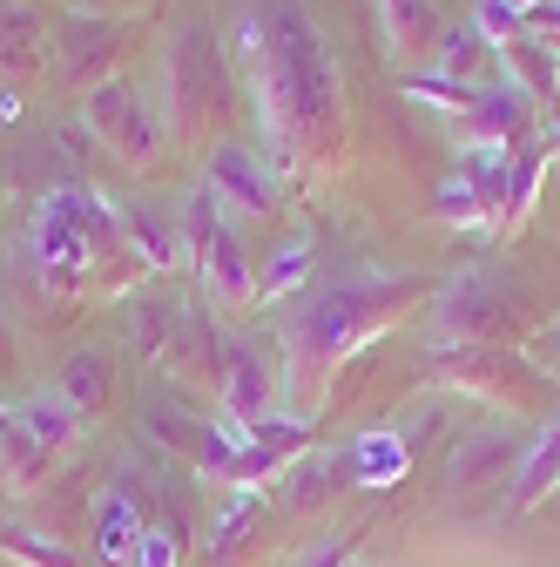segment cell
Instances as JSON below:
<instances>
[{"label": "cell", "mask_w": 560, "mask_h": 567, "mask_svg": "<svg viewBox=\"0 0 560 567\" xmlns=\"http://www.w3.org/2000/svg\"><path fill=\"white\" fill-rule=\"evenodd\" d=\"M224 41L270 169L284 176V189L324 183L352 150V115H344V75L311 0H243Z\"/></svg>", "instance_id": "1"}, {"label": "cell", "mask_w": 560, "mask_h": 567, "mask_svg": "<svg viewBox=\"0 0 560 567\" xmlns=\"http://www.w3.org/2000/svg\"><path fill=\"white\" fill-rule=\"evenodd\" d=\"M439 277H412V270H344L324 277L318 291L284 318L277 344H284V392L311 419V405L331 392L338 365H352L372 338H385L398 318H418L433 305Z\"/></svg>", "instance_id": "2"}, {"label": "cell", "mask_w": 560, "mask_h": 567, "mask_svg": "<svg viewBox=\"0 0 560 567\" xmlns=\"http://www.w3.org/2000/svg\"><path fill=\"white\" fill-rule=\"evenodd\" d=\"M28 277L48 298H82V291L128 298L149 270L122 244V224H115L108 196H95L82 183H61L28 217Z\"/></svg>", "instance_id": "3"}, {"label": "cell", "mask_w": 560, "mask_h": 567, "mask_svg": "<svg viewBox=\"0 0 560 567\" xmlns=\"http://www.w3.org/2000/svg\"><path fill=\"white\" fill-rule=\"evenodd\" d=\"M237 122V61L209 14H183L163 48V128L176 150H217Z\"/></svg>", "instance_id": "4"}, {"label": "cell", "mask_w": 560, "mask_h": 567, "mask_svg": "<svg viewBox=\"0 0 560 567\" xmlns=\"http://www.w3.org/2000/svg\"><path fill=\"white\" fill-rule=\"evenodd\" d=\"M418 318L433 324V344H520V351L547 324L540 291L500 264H459L453 277H439L433 305Z\"/></svg>", "instance_id": "5"}, {"label": "cell", "mask_w": 560, "mask_h": 567, "mask_svg": "<svg viewBox=\"0 0 560 567\" xmlns=\"http://www.w3.org/2000/svg\"><path fill=\"white\" fill-rule=\"evenodd\" d=\"M426 379L453 385L479 405H494L507 419H553L560 412V385L527 359L520 344H426Z\"/></svg>", "instance_id": "6"}, {"label": "cell", "mask_w": 560, "mask_h": 567, "mask_svg": "<svg viewBox=\"0 0 560 567\" xmlns=\"http://www.w3.org/2000/svg\"><path fill=\"white\" fill-rule=\"evenodd\" d=\"M82 128L102 142V150L128 169H156L163 150H169V128H163V109L135 89L128 75L102 82L95 95H82Z\"/></svg>", "instance_id": "7"}, {"label": "cell", "mask_w": 560, "mask_h": 567, "mask_svg": "<svg viewBox=\"0 0 560 567\" xmlns=\"http://www.w3.org/2000/svg\"><path fill=\"white\" fill-rule=\"evenodd\" d=\"M122 41H128V21H102V14H68L54 28V48H48V75L54 89L68 95H95L102 82L122 75Z\"/></svg>", "instance_id": "8"}, {"label": "cell", "mask_w": 560, "mask_h": 567, "mask_svg": "<svg viewBox=\"0 0 560 567\" xmlns=\"http://www.w3.org/2000/svg\"><path fill=\"white\" fill-rule=\"evenodd\" d=\"M203 183H209V196H217L224 209H237V217H250V224H270L277 203L291 196L284 176L270 169V156L257 150V142H237V135H224L217 150L203 156Z\"/></svg>", "instance_id": "9"}, {"label": "cell", "mask_w": 560, "mask_h": 567, "mask_svg": "<svg viewBox=\"0 0 560 567\" xmlns=\"http://www.w3.org/2000/svg\"><path fill=\"white\" fill-rule=\"evenodd\" d=\"M520 460H527V440L514 433V419L473 425V433H459L453 453H446V501H473V493L514 486Z\"/></svg>", "instance_id": "10"}, {"label": "cell", "mask_w": 560, "mask_h": 567, "mask_svg": "<svg viewBox=\"0 0 560 567\" xmlns=\"http://www.w3.org/2000/svg\"><path fill=\"white\" fill-rule=\"evenodd\" d=\"M217 399H224V419H237V425H257L263 412H277V399H284V372H270L263 344H257L250 331H230V324H224Z\"/></svg>", "instance_id": "11"}, {"label": "cell", "mask_w": 560, "mask_h": 567, "mask_svg": "<svg viewBox=\"0 0 560 567\" xmlns=\"http://www.w3.org/2000/svg\"><path fill=\"white\" fill-rule=\"evenodd\" d=\"M453 135H459V150H520V142L540 135V109L514 82H494V89H479V102L453 122Z\"/></svg>", "instance_id": "12"}, {"label": "cell", "mask_w": 560, "mask_h": 567, "mask_svg": "<svg viewBox=\"0 0 560 567\" xmlns=\"http://www.w3.org/2000/svg\"><path fill=\"white\" fill-rule=\"evenodd\" d=\"M189 270H196V291L217 305V311H250V298H257V270H250V250H243L237 224H224L217 237H209V244L189 257Z\"/></svg>", "instance_id": "13"}, {"label": "cell", "mask_w": 560, "mask_h": 567, "mask_svg": "<svg viewBox=\"0 0 560 567\" xmlns=\"http://www.w3.org/2000/svg\"><path fill=\"white\" fill-rule=\"evenodd\" d=\"M48 48H54V34L28 0H0V95L41 82L48 75Z\"/></svg>", "instance_id": "14"}, {"label": "cell", "mask_w": 560, "mask_h": 567, "mask_svg": "<svg viewBox=\"0 0 560 567\" xmlns=\"http://www.w3.org/2000/svg\"><path fill=\"white\" fill-rule=\"evenodd\" d=\"M378 28H385L392 68L426 75L439 54V34H446V14H439V0H378Z\"/></svg>", "instance_id": "15"}, {"label": "cell", "mask_w": 560, "mask_h": 567, "mask_svg": "<svg viewBox=\"0 0 560 567\" xmlns=\"http://www.w3.org/2000/svg\"><path fill=\"white\" fill-rule=\"evenodd\" d=\"M115 224H122V244L135 250V264H143L149 277H163V270L183 264L176 209H163V203H115Z\"/></svg>", "instance_id": "16"}, {"label": "cell", "mask_w": 560, "mask_h": 567, "mask_svg": "<svg viewBox=\"0 0 560 567\" xmlns=\"http://www.w3.org/2000/svg\"><path fill=\"white\" fill-rule=\"evenodd\" d=\"M344 486H359V473H352V446H331V453H304V460H291V473L277 480V501H284L291 514H318L324 501H338Z\"/></svg>", "instance_id": "17"}, {"label": "cell", "mask_w": 560, "mask_h": 567, "mask_svg": "<svg viewBox=\"0 0 560 567\" xmlns=\"http://www.w3.org/2000/svg\"><path fill=\"white\" fill-rule=\"evenodd\" d=\"M176 318H183V298L135 291L128 298V359L149 365V372H169V359H176Z\"/></svg>", "instance_id": "18"}, {"label": "cell", "mask_w": 560, "mask_h": 567, "mask_svg": "<svg viewBox=\"0 0 560 567\" xmlns=\"http://www.w3.org/2000/svg\"><path fill=\"white\" fill-rule=\"evenodd\" d=\"M8 412H14V425H28V433L54 453V460H68L82 440H89V419L68 405L54 385H41V392H21V399H8Z\"/></svg>", "instance_id": "19"}, {"label": "cell", "mask_w": 560, "mask_h": 567, "mask_svg": "<svg viewBox=\"0 0 560 567\" xmlns=\"http://www.w3.org/2000/svg\"><path fill=\"white\" fill-rule=\"evenodd\" d=\"M54 392L75 405L89 425L115 405V365H108V351H95V344H82V351H68L61 359V372H54Z\"/></svg>", "instance_id": "20"}, {"label": "cell", "mask_w": 560, "mask_h": 567, "mask_svg": "<svg viewBox=\"0 0 560 567\" xmlns=\"http://www.w3.org/2000/svg\"><path fill=\"white\" fill-rule=\"evenodd\" d=\"M433 75H446V82H466V89H494V75H500V54H494V41H486L473 21H446V34H439V54H433Z\"/></svg>", "instance_id": "21"}, {"label": "cell", "mask_w": 560, "mask_h": 567, "mask_svg": "<svg viewBox=\"0 0 560 567\" xmlns=\"http://www.w3.org/2000/svg\"><path fill=\"white\" fill-rule=\"evenodd\" d=\"M135 547H143V507H135L128 486H108L95 501V560L102 567H135Z\"/></svg>", "instance_id": "22"}, {"label": "cell", "mask_w": 560, "mask_h": 567, "mask_svg": "<svg viewBox=\"0 0 560 567\" xmlns=\"http://www.w3.org/2000/svg\"><path fill=\"white\" fill-rule=\"evenodd\" d=\"M547 493H560V412L533 433V446H527V460L507 486V514H533Z\"/></svg>", "instance_id": "23"}, {"label": "cell", "mask_w": 560, "mask_h": 567, "mask_svg": "<svg viewBox=\"0 0 560 567\" xmlns=\"http://www.w3.org/2000/svg\"><path fill=\"white\" fill-rule=\"evenodd\" d=\"M257 527H263V493H230V507L217 514V527H209L203 567H237L257 547Z\"/></svg>", "instance_id": "24"}, {"label": "cell", "mask_w": 560, "mask_h": 567, "mask_svg": "<svg viewBox=\"0 0 560 567\" xmlns=\"http://www.w3.org/2000/svg\"><path fill=\"white\" fill-rule=\"evenodd\" d=\"M311 270H318V244L298 230V237H284L270 250V264L257 270V298H250V311H270V305H284L298 284H311Z\"/></svg>", "instance_id": "25"}, {"label": "cell", "mask_w": 560, "mask_h": 567, "mask_svg": "<svg viewBox=\"0 0 560 567\" xmlns=\"http://www.w3.org/2000/svg\"><path fill=\"white\" fill-rule=\"evenodd\" d=\"M500 54V82H514L520 95H533V109H547L553 95H560V61L533 41V34H520V41H500L494 48Z\"/></svg>", "instance_id": "26"}, {"label": "cell", "mask_w": 560, "mask_h": 567, "mask_svg": "<svg viewBox=\"0 0 560 567\" xmlns=\"http://www.w3.org/2000/svg\"><path fill=\"white\" fill-rule=\"evenodd\" d=\"M0 560H14V567H82L75 547L48 540V534L28 527V520H0Z\"/></svg>", "instance_id": "27"}, {"label": "cell", "mask_w": 560, "mask_h": 567, "mask_svg": "<svg viewBox=\"0 0 560 567\" xmlns=\"http://www.w3.org/2000/svg\"><path fill=\"white\" fill-rule=\"evenodd\" d=\"M405 466H412V446H405L398 433H359V440H352V473H359V486H392Z\"/></svg>", "instance_id": "28"}, {"label": "cell", "mask_w": 560, "mask_h": 567, "mask_svg": "<svg viewBox=\"0 0 560 567\" xmlns=\"http://www.w3.org/2000/svg\"><path fill=\"white\" fill-rule=\"evenodd\" d=\"M433 224H446V230H486V209H479V189L453 169L446 183H439V196H433Z\"/></svg>", "instance_id": "29"}, {"label": "cell", "mask_w": 560, "mask_h": 567, "mask_svg": "<svg viewBox=\"0 0 560 567\" xmlns=\"http://www.w3.org/2000/svg\"><path fill=\"white\" fill-rule=\"evenodd\" d=\"M405 95H412V102H426V109H439V115H453V122L479 102V89L446 82V75H433V68H426V75H405Z\"/></svg>", "instance_id": "30"}, {"label": "cell", "mask_w": 560, "mask_h": 567, "mask_svg": "<svg viewBox=\"0 0 560 567\" xmlns=\"http://www.w3.org/2000/svg\"><path fill=\"white\" fill-rule=\"evenodd\" d=\"M176 560H183V534H176L169 520L143 527V547H135V567H176Z\"/></svg>", "instance_id": "31"}, {"label": "cell", "mask_w": 560, "mask_h": 567, "mask_svg": "<svg viewBox=\"0 0 560 567\" xmlns=\"http://www.w3.org/2000/svg\"><path fill=\"white\" fill-rule=\"evenodd\" d=\"M527 359H533V365H540V372L560 385V318H547V324L527 338Z\"/></svg>", "instance_id": "32"}, {"label": "cell", "mask_w": 560, "mask_h": 567, "mask_svg": "<svg viewBox=\"0 0 560 567\" xmlns=\"http://www.w3.org/2000/svg\"><path fill=\"white\" fill-rule=\"evenodd\" d=\"M352 554H359V534H344V540H318V547H304L291 567H352Z\"/></svg>", "instance_id": "33"}, {"label": "cell", "mask_w": 560, "mask_h": 567, "mask_svg": "<svg viewBox=\"0 0 560 567\" xmlns=\"http://www.w3.org/2000/svg\"><path fill=\"white\" fill-rule=\"evenodd\" d=\"M82 14H102V21H149L163 0H75Z\"/></svg>", "instance_id": "34"}, {"label": "cell", "mask_w": 560, "mask_h": 567, "mask_svg": "<svg viewBox=\"0 0 560 567\" xmlns=\"http://www.w3.org/2000/svg\"><path fill=\"white\" fill-rule=\"evenodd\" d=\"M540 142H547V156L560 163V95H553V102L540 109Z\"/></svg>", "instance_id": "35"}, {"label": "cell", "mask_w": 560, "mask_h": 567, "mask_svg": "<svg viewBox=\"0 0 560 567\" xmlns=\"http://www.w3.org/2000/svg\"><path fill=\"white\" fill-rule=\"evenodd\" d=\"M500 8H514V14H520V21H527V14H533V8H540V0H500Z\"/></svg>", "instance_id": "36"}, {"label": "cell", "mask_w": 560, "mask_h": 567, "mask_svg": "<svg viewBox=\"0 0 560 567\" xmlns=\"http://www.w3.org/2000/svg\"><path fill=\"white\" fill-rule=\"evenodd\" d=\"M352 567H359V560H352Z\"/></svg>", "instance_id": "37"}]
</instances>
